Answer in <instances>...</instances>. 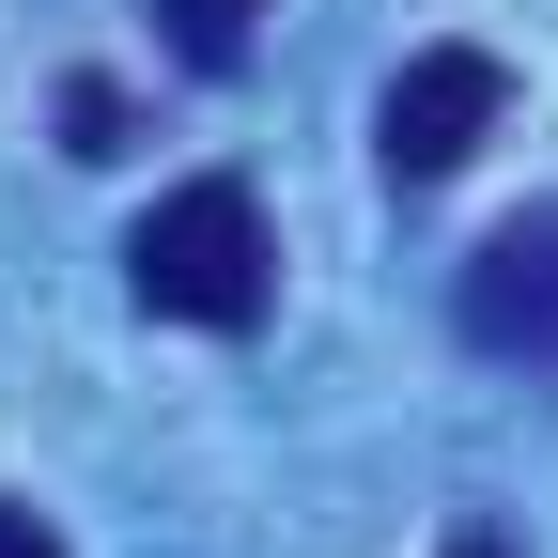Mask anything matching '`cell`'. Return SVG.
Instances as JSON below:
<instances>
[{"instance_id": "cell-1", "label": "cell", "mask_w": 558, "mask_h": 558, "mask_svg": "<svg viewBox=\"0 0 558 558\" xmlns=\"http://www.w3.org/2000/svg\"><path fill=\"white\" fill-rule=\"evenodd\" d=\"M124 295L156 326H202V341H248L279 311V233H264V186L248 171H186L156 186V218L124 233Z\"/></svg>"}, {"instance_id": "cell-2", "label": "cell", "mask_w": 558, "mask_h": 558, "mask_svg": "<svg viewBox=\"0 0 558 558\" xmlns=\"http://www.w3.org/2000/svg\"><path fill=\"white\" fill-rule=\"evenodd\" d=\"M497 124H512V62L497 47H403V78L373 94V156H388V186H450Z\"/></svg>"}, {"instance_id": "cell-3", "label": "cell", "mask_w": 558, "mask_h": 558, "mask_svg": "<svg viewBox=\"0 0 558 558\" xmlns=\"http://www.w3.org/2000/svg\"><path fill=\"white\" fill-rule=\"evenodd\" d=\"M450 326L481 341V357H527V373H558V202H527V218H497L465 248V279H450Z\"/></svg>"}, {"instance_id": "cell-4", "label": "cell", "mask_w": 558, "mask_h": 558, "mask_svg": "<svg viewBox=\"0 0 558 558\" xmlns=\"http://www.w3.org/2000/svg\"><path fill=\"white\" fill-rule=\"evenodd\" d=\"M156 32H171L186 78H233V62L264 47V0H156Z\"/></svg>"}, {"instance_id": "cell-5", "label": "cell", "mask_w": 558, "mask_h": 558, "mask_svg": "<svg viewBox=\"0 0 558 558\" xmlns=\"http://www.w3.org/2000/svg\"><path fill=\"white\" fill-rule=\"evenodd\" d=\"M62 156H124V94L109 78H62Z\"/></svg>"}, {"instance_id": "cell-6", "label": "cell", "mask_w": 558, "mask_h": 558, "mask_svg": "<svg viewBox=\"0 0 558 558\" xmlns=\"http://www.w3.org/2000/svg\"><path fill=\"white\" fill-rule=\"evenodd\" d=\"M0 558H62V543H47V527H32L16 497H0Z\"/></svg>"}, {"instance_id": "cell-7", "label": "cell", "mask_w": 558, "mask_h": 558, "mask_svg": "<svg viewBox=\"0 0 558 558\" xmlns=\"http://www.w3.org/2000/svg\"><path fill=\"white\" fill-rule=\"evenodd\" d=\"M450 558H512V543H497V527H450Z\"/></svg>"}]
</instances>
